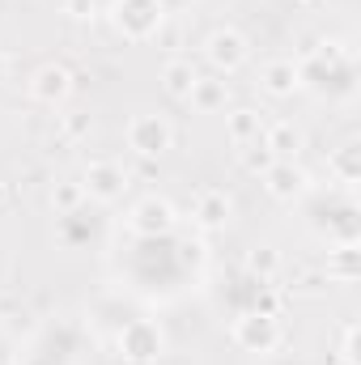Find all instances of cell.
Here are the masks:
<instances>
[{
    "label": "cell",
    "mask_w": 361,
    "mask_h": 365,
    "mask_svg": "<svg viewBox=\"0 0 361 365\" xmlns=\"http://www.w3.org/2000/svg\"><path fill=\"white\" fill-rule=\"evenodd\" d=\"M162 17H166L162 0H115V26H119L123 38H136L141 43V38L158 34Z\"/></svg>",
    "instance_id": "cell-1"
},
{
    "label": "cell",
    "mask_w": 361,
    "mask_h": 365,
    "mask_svg": "<svg viewBox=\"0 0 361 365\" xmlns=\"http://www.w3.org/2000/svg\"><path fill=\"white\" fill-rule=\"evenodd\" d=\"M162 327L158 323H149V319H132V323H123V331H119V357L123 361H158L162 357Z\"/></svg>",
    "instance_id": "cell-2"
},
{
    "label": "cell",
    "mask_w": 361,
    "mask_h": 365,
    "mask_svg": "<svg viewBox=\"0 0 361 365\" xmlns=\"http://www.w3.org/2000/svg\"><path fill=\"white\" fill-rule=\"evenodd\" d=\"M171 140H175V132H171V123L162 115H132V123H128V149L132 153L162 158L171 149Z\"/></svg>",
    "instance_id": "cell-3"
},
{
    "label": "cell",
    "mask_w": 361,
    "mask_h": 365,
    "mask_svg": "<svg viewBox=\"0 0 361 365\" xmlns=\"http://www.w3.org/2000/svg\"><path fill=\"white\" fill-rule=\"evenodd\" d=\"M204 56H208V64H213L221 77H230V73H238V68L247 64L251 47H247V38H243L234 26H225V30H213V34H208Z\"/></svg>",
    "instance_id": "cell-4"
},
{
    "label": "cell",
    "mask_w": 361,
    "mask_h": 365,
    "mask_svg": "<svg viewBox=\"0 0 361 365\" xmlns=\"http://www.w3.org/2000/svg\"><path fill=\"white\" fill-rule=\"evenodd\" d=\"M128 187L132 182H128V170L119 162H90L86 166V179H81V191L90 200H98V204H115Z\"/></svg>",
    "instance_id": "cell-5"
},
{
    "label": "cell",
    "mask_w": 361,
    "mask_h": 365,
    "mask_svg": "<svg viewBox=\"0 0 361 365\" xmlns=\"http://www.w3.org/2000/svg\"><path fill=\"white\" fill-rule=\"evenodd\" d=\"M234 340L247 349V353H272L280 344V323L276 314H264V310H251L234 323Z\"/></svg>",
    "instance_id": "cell-6"
},
{
    "label": "cell",
    "mask_w": 361,
    "mask_h": 365,
    "mask_svg": "<svg viewBox=\"0 0 361 365\" xmlns=\"http://www.w3.org/2000/svg\"><path fill=\"white\" fill-rule=\"evenodd\" d=\"M171 225H175V208H171V200H162V195L141 200V204L132 208V217H128V230L141 234V238H162V234H171Z\"/></svg>",
    "instance_id": "cell-7"
},
{
    "label": "cell",
    "mask_w": 361,
    "mask_h": 365,
    "mask_svg": "<svg viewBox=\"0 0 361 365\" xmlns=\"http://www.w3.org/2000/svg\"><path fill=\"white\" fill-rule=\"evenodd\" d=\"M260 179H264V187H268V195L272 200H280V204H293V200L306 195V187H310L306 170L293 166V162H272Z\"/></svg>",
    "instance_id": "cell-8"
},
{
    "label": "cell",
    "mask_w": 361,
    "mask_h": 365,
    "mask_svg": "<svg viewBox=\"0 0 361 365\" xmlns=\"http://www.w3.org/2000/svg\"><path fill=\"white\" fill-rule=\"evenodd\" d=\"M230 212H234V200L225 195V191H217V187H208V191H200L195 195V204H191V221L200 225V230H225L230 225Z\"/></svg>",
    "instance_id": "cell-9"
},
{
    "label": "cell",
    "mask_w": 361,
    "mask_h": 365,
    "mask_svg": "<svg viewBox=\"0 0 361 365\" xmlns=\"http://www.w3.org/2000/svg\"><path fill=\"white\" fill-rule=\"evenodd\" d=\"M68 93H73V73H68L64 64H43V68L30 77V98H34V102L56 106V102H64Z\"/></svg>",
    "instance_id": "cell-10"
},
{
    "label": "cell",
    "mask_w": 361,
    "mask_h": 365,
    "mask_svg": "<svg viewBox=\"0 0 361 365\" xmlns=\"http://www.w3.org/2000/svg\"><path fill=\"white\" fill-rule=\"evenodd\" d=\"M260 86H264V93H272V98H289L293 90H302V68H298L293 60H268Z\"/></svg>",
    "instance_id": "cell-11"
},
{
    "label": "cell",
    "mask_w": 361,
    "mask_h": 365,
    "mask_svg": "<svg viewBox=\"0 0 361 365\" xmlns=\"http://www.w3.org/2000/svg\"><path fill=\"white\" fill-rule=\"evenodd\" d=\"M225 136H230V145H238V149L251 145V140H260V136H264V115L251 110V106L225 115Z\"/></svg>",
    "instance_id": "cell-12"
},
{
    "label": "cell",
    "mask_w": 361,
    "mask_h": 365,
    "mask_svg": "<svg viewBox=\"0 0 361 365\" xmlns=\"http://www.w3.org/2000/svg\"><path fill=\"white\" fill-rule=\"evenodd\" d=\"M195 81H200V73H195L191 60H171V64L162 68V86H166V93H171L175 102H187Z\"/></svg>",
    "instance_id": "cell-13"
},
{
    "label": "cell",
    "mask_w": 361,
    "mask_h": 365,
    "mask_svg": "<svg viewBox=\"0 0 361 365\" xmlns=\"http://www.w3.org/2000/svg\"><path fill=\"white\" fill-rule=\"evenodd\" d=\"M264 145L272 149L276 162H293L302 149V132L293 123H272V128H264Z\"/></svg>",
    "instance_id": "cell-14"
},
{
    "label": "cell",
    "mask_w": 361,
    "mask_h": 365,
    "mask_svg": "<svg viewBox=\"0 0 361 365\" xmlns=\"http://www.w3.org/2000/svg\"><path fill=\"white\" fill-rule=\"evenodd\" d=\"M225 98H230V90H225V81H221V77H200V81L191 86V98H187V102H191L195 110H204V115H208V110H221V106H225Z\"/></svg>",
    "instance_id": "cell-15"
},
{
    "label": "cell",
    "mask_w": 361,
    "mask_h": 365,
    "mask_svg": "<svg viewBox=\"0 0 361 365\" xmlns=\"http://www.w3.org/2000/svg\"><path fill=\"white\" fill-rule=\"evenodd\" d=\"M238 158H243V170H251V175H264L272 162H276V158H272V149L264 145V136H260V140H251V145H243V149H238Z\"/></svg>",
    "instance_id": "cell-16"
},
{
    "label": "cell",
    "mask_w": 361,
    "mask_h": 365,
    "mask_svg": "<svg viewBox=\"0 0 361 365\" xmlns=\"http://www.w3.org/2000/svg\"><path fill=\"white\" fill-rule=\"evenodd\" d=\"M81 200H86L81 182H56V191H51V208H56L60 217L77 212V208H81Z\"/></svg>",
    "instance_id": "cell-17"
},
{
    "label": "cell",
    "mask_w": 361,
    "mask_h": 365,
    "mask_svg": "<svg viewBox=\"0 0 361 365\" xmlns=\"http://www.w3.org/2000/svg\"><path fill=\"white\" fill-rule=\"evenodd\" d=\"M276 264H280V259H276V251H272V247H255V251H251V259H247L251 276H260V280H268V276L276 272Z\"/></svg>",
    "instance_id": "cell-18"
},
{
    "label": "cell",
    "mask_w": 361,
    "mask_h": 365,
    "mask_svg": "<svg viewBox=\"0 0 361 365\" xmlns=\"http://www.w3.org/2000/svg\"><path fill=\"white\" fill-rule=\"evenodd\" d=\"M332 166L340 170V179H345V182H353V179H357V145H345V149L332 158Z\"/></svg>",
    "instance_id": "cell-19"
},
{
    "label": "cell",
    "mask_w": 361,
    "mask_h": 365,
    "mask_svg": "<svg viewBox=\"0 0 361 365\" xmlns=\"http://www.w3.org/2000/svg\"><path fill=\"white\" fill-rule=\"evenodd\" d=\"M64 136H68V140L90 136V115H64Z\"/></svg>",
    "instance_id": "cell-20"
},
{
    "label": "cell",
    "mask_w": 361,
    "mask_h": 365,
    "mask_svg": "<svg viewBox=\"0 0 361 365\" xmlns=\"http://www.w3.org/2000/svg\"><path fill=\"white\" fill-rule=\"evenodd\" d=\"M4 73H9V60H4V56H0V81H4Z\"/></svg>",
    "instance_id": "cell-21"
},
{
    "label": "cell",
    "mask_w": 361,
    "mask_h": 365,
    "mask_svg": "<svg viewBox=\"0 0 361 365\" xmlns=\"http://www.w3.org/2000/svg\"><path fill=\"white\" fill-rule=\"evenodd\" d=\"M171 4H179V0H162V9H171Z\"/></svg>",
    "instance_id": "cell-22"
},
{
    "label": "cell",
    "mask_w": 361,
    "mask_h": 365,
    "mask_svg": "<svg viewBox=\"0 0 361 365\" xmlns=\"http://www.w3.org/2000/svg\"><path fill=\"white\" fill-rule=\"evenodd\" d=\"M0 195H4V191H0Z\"/></svg>",
    "instance_id": "cell-23"
}]
</instances>
